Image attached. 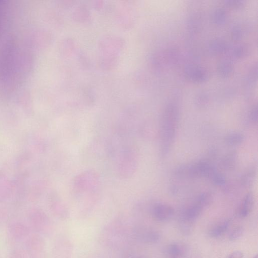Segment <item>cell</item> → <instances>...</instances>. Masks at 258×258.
Returning <instances> with one entry per match:
<instances>
[{"instance_id": "cell-1", "label": "cell", "mask_w": 258, "mask_h": 258, "mask_svg": "<svg viewBox=\"0 0 258 258\" xmlns=\"http://www.w3.org/2000/svg\"><path fill=\"white\" fill-rule=\"evenodd\" d=\"M203 209V206L196 202L183 212L179 222L180 230L184 234L191 233Z\"/></svg>"}, {"instance_id": "cell-2", "label": "cell", "mask_w": 258, "mask_h": 258, "mask_svg": "<svg viewBox=\"0 0 258 258\" xmlns=\"http://www.w3.org/2000/svg\"><path fill=\"white\" fill-rule=\"evenodd\" d=\"M175 215V211L171 206L165 203H158L153 206L152 210L153 218L160 222L170 220Z\"/></svg>"}, {"instance_id": "cell-3", "label": "cell", "mask_w": 258, "mask_h": 258, "mask_svg": "<svg viewBox=\"0 0 258 258\" xmlns=\"http://www.w3.org/2000/svg\"><path fill=\"white\" fill-rule=\"evenodd\" d=\"M166 252L169 258H184L187 253L188 248L184 243L174 242L167 247Z\"/></svg>"}, {"instance_id": "cell-4", "label": "cell", "mask_w": 258, "mask_h": 258, "mask_svg": "<svg viewBox=\"0 0 258 258\" xmlns=\"http://www.w3.org/2000/svg\"><path fill=\"white\" fill-rule=\"evenodd\" d=\"M231 222L225 219L214 224L209 230V235L212 238H219L224 234L229 229Z\"/></svg>"}, {"instance_id": "cell-5", "label": "cell", "mask_w": 258, "mask_h": 258, "mask_svg": "<svg viewBox=\"0 0 258 258\" xmlns=\"http://www.w3.org/2000/svg\"><path fill=\"white\" fill-rule=\"evenodd\" d=\"M253 204V196L250 193L246 195L241 205L239 215L241 218H245L249 215L252 211Z\"/></svg>"}, {"instance_id": "cell-6", "label": "cell", "mask_w": 258, "mask_h": 258, "mask_svg": "<svg viewBox=\"0 0 258 258\" xmlns=\"http://www.w3.org/2000/svg\"><path fill=\"white\" fill-rule=\"evenodd\" d=\"M244 139L243 135L239 133H233L228 135L225 141L229 145L235 146L241 144Z\"/></svg>"}, {"instance_id": "cell-7", "label": "cell", "mask_w": 258, "mask_h": 258, "mask_svg": "<svg viewBox=\"0 0 258 258\" xmlns=\"http://www.w3.org/2000/svg\"><path fill=\"white\" fill-rule=\"evenodd\" d=\"M236 162V155L230 153L223 160L222 165L226 170H230L233 168Z\"/></svg>"}, {"instance_id": "cell-8", "label": "cell", "mask_w": 258, "mask_h": 258, "mask_svg": "<svg viewBox=\"0 0 258 258\" xmlns=\"http://www.w3.org/2000/svg\"><path fill=\"white\" fill-rule=\"evenodd\" d=\"M244 228L242 226H237L229 234V239L232 241H236L240 238L244 233Z\"/></svg>"}, {"instance_id": "cell-9", "label": "cell", "mask_w": 258, "mask_h": 258, "mask_svg": "<svg viewBox=\"0 0 258 258\" xmlns=\"http://www.w3.org/2000/svg\"><path fill=\"white\" fill-rule=\"evenodd\" d=\"M214 183L217 185H223L226 182L225 177L216 171L211 175L210 178Z\"/></svg>"}, {"instance_id": "cell-10", "label": "cell", "mask_w": 258, "mask_h": 258, "mask_svg": "<svg viewBox=\"0 0 258 258\" xmlns=\"http://www.w3.org/2000/svg\"><path fill=\"white\" fill-rule=\"evenodd\" d=\"M255 175V171L250 170L243 176L242 179V183L246 186L250 184L252 182Z\"/></svg>"}, {"instance_id": "cell-11", "label": "cell", "mask_w": 258, "mask_h": 258, "mask_svg": "<svg viewBox=\"0 0 258 258\" xmlns=\"http://www.w3.org/2000/svg\"><path fill=\"white\" fill-rule=\"evenodd\" d=\"M243 254L240 251H236L232 253L227 258H243Z\"/></svg>"}, {"instance_id": "cell-12", "label": "cell", "mask_w": 258, "mask_h": 258, "mask_svg": "<svg viewBox=\"0 0 258 258\" xmlns=\"http://www.w3.org/2000/svg\"><path fill=\"white\" fill-rule=\"evenodd\" d=\"M253 258H258V255H256L255 256H254Z\"/></svg>"}]
</instances>
